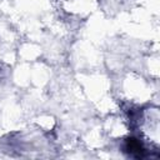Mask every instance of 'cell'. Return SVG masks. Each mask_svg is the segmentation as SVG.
<instances>
[{"label":"cell","instance_id":"obj_1","mask_svg":"<svg viewBox=\"0 0 160 160\" xmlns=\"http://www.w3.org/2000/svg\"><path fill=\"white\" fill-rule=\"evenodd\" d=\"M125 151L132 156V158H144L148 152L146 148L144 146V144L139 140V139H135V138H130L125 141Z\"/></svg>","mask_w":160,"mask_h":160}]
</instances>
